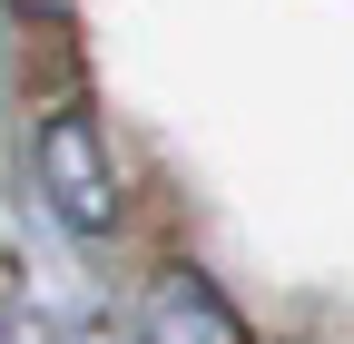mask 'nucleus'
I'll return each instance as SVG.
<instances>
[{"mask_svg": "<svg viewBox=\"0 0 354 344\" xmlns=\"http://www.w3.org/2000/svg\"><path fill=\"white\" fill-rule=\"evenodd\" d=\"M30 178H39V197H50V217L69 236H109L118 227V167H109V138H99L88 108H50L39 118Z\"/></svg>", "mask_w": 354, "mask_h": 344, "instance_id": "nucleus-1", "label": "nucleus"}, {"mask_svg": "<svg viewBox=\"0 0 354 344\" xmlns=\"http://www.w3.org/2000/svg\"><path fill=\"white\" fill-rule=\"evenodd\" d=\"M138 334H148V344H256L246 315H236L227 295H216V276H197V266H167V276L148 285Z\"/></svg>", "mask_w": 354, "mask_h": 344, "instance_id": "nucleus-2", "label": "nucleus"}, {"mask_svg": "<svg viewBox=\"0 0 354 344\" xmlns=\"http://www.w3.org/2000/svg\"><path fill=\"white\" fill-rule=\"evenodd\" d=\"M20 10H59V0H20Z\"/></svg>", "mask_w": 354, "mask_h": 344, "instance_id": "nucleus-3", "label": "nucleus"}]
</instances>
